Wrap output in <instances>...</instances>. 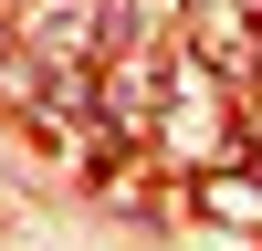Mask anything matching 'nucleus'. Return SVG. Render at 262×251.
I'll return each mask as SVG.
<instances>
[{"instance_id": "obj_1", "label": "nucleus", "mask_w": 262, "mask_h": 251, "mask_svg": "<svg viewBox=\"0 0 262 251\" xmlns=\"http://www.w3.org/2000/svg\"><path fill=\"white\" fill-rule=\"evenodd\" d=\"M200 230L262 241V157H210L200 167Z\"/></svg>"}, {"instance_id": "obj_2", "label": "nucleus", "mask_w": 262, "mask_h": 251, "mask_svg": "<svg viewBox=\"0 0 262 251\" xmlns=\"http://www.w3.org/2000/svg\"><path fill=\"white\" fill-rule=\"evenodd\" d=\"M252 11H262V0H252Z\"/></svg>"}]
</instances>
